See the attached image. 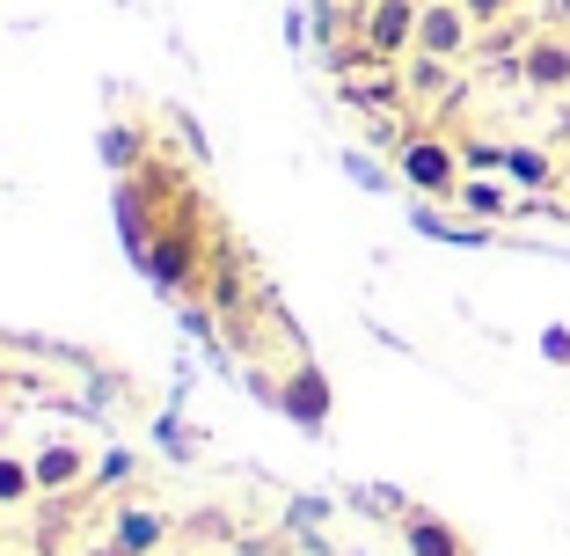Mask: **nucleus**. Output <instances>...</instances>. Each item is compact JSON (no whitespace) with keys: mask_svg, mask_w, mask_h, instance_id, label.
<instances>
[{"mask_svg":"<svg viewBox=\"0 0 570 556\" xmlns=\"http://www.w3.org/2000/svg\"><path fill=\"white\" fill-rule=\"evenodd\" d=\"M395 169H403L410 191H424V198H446V205H453V191L469 184V169H461V139L432 133V125H417V133L395 139Z\"/></svg>","mask_w":570,"mask_h":556,"instance_id":"nucleus-1","label":"nucleus"},{"mask_svg":"<svg viewBox=\"0 0 570 556\" xmlns=\"http://www.w3.org/2000/svg\"><path fill=\"white\" fill-rule=\"evenodd\" d=\"M417 16L424 0H366L358 8V45H366L373 67H395V59L417 51Z\"/></svg>","mask_w":570,"mask_h":556,"instance_id":"nucleus-2","label":"nucleus"},{"mask_svg":"<svg viewBox=\"0 0 570 556\" xmlns=\"http://www.w3.org/2000/svg\"><path fill=\"white\" fill-rule=\"evenodd\" d=\"M475 37H483V22L461 8V0H424V16H417V51H432V59H469Z\"/></svg>","mask_w":570,"mask_h":556,"instance_id":"nucleus-3","label":"nucleus"},{"mask_svg":"<svg viewBox=\"0 0 570 556\" xmlns=\"http://www.w3.org/2000/svg\"><path fill=\"white\" fill-rule=\"evenodd\" d=\"M520 88H534V96H563L570 88V30H534L520 51Z\"/></svg>","mask_w":570,"mask_h":556,"instance_id":"nucleus-4","label":"nucleus"},{"mask_svg":"<svg viewBox=\"0 0 570 556\" xmlns=\"http://www.w3.org/2000/svg\"><path fill=\"white\" fill-rule=\"evenodd\" d=\"M278 410L293 425H307V432H322L330 425V373L315 367V359H301V367L278 373Z\"/></svg>","mask_w":570,"mask_h":556,"instance_id":"nucleus-5","label":"nucleus"},{"mask_svg":"<svg viewBox=\"0 0 570 556\" xmlns=\"http://www.w3.org/2000/svg\"><path fill=\"white\" fill-rule=\"evenodd\" d=\"M30 469H37V498H67V490L88 484V447L81 439H45L30 455Z\"/></svg>","mask_w":570,"mask_h":556,"instance_id":"nucleus-6","label":"nucleus"},{"mask_svg":"<svg viewBox=\"0 0 570 556\" xmlns=\"http://www.w3.org/2000/svg\"><path fill=\"white\" fill-rule=\"evenodd\" d=\"M403 549H410V556H475V542L461 535L453 520H439V513L410 506V513H403Z\"/></svg>","mask_w":570,"mask_h":556,"instance_id":"nucleus-7","label":"nucleus"},{"mask_svg":"<svg viewBox=\"0 0 570 556\" xmlns=\"http://www.w3.org/2000/svg\"><path fill=\"white\" fill-rule=\"evenodd\" d=\"M147 264H154V279H161V286H198V235H190V220L184 227H168L161 242H147Z\"/></svg>","mask_w":570,"mask_h":556,"instance_id":"nucleus-8","label":"nucleus"},{"mask_svg":"<svg viewBox=\"0 0 570 556\" xmlns=\"http://www.w3.org/2000/svg\"><path fill=\"white\" fill-rule=\"evenodd\" d=\"M403 88H410L417 103H439V110H446V103H461L453 59H432V51H410V59H403Z\"/></svg>","mask_w":570,"mask_h":556,"instance_id":"nucleus-9","label":"nucleus"},{"mask_svg":"<svg viewBox=\"0 0 570 556\" xmlns=\"http://www.w3.org/2000/svg\"><path fill=\"white\" fill-rule=\"evenodd\" d=\"M110 542H118L125 556H154L168 542V520H161V513H147V506H125L118 527H110Z\"/></svg>","mask_w":570,"mask_h":556,"instance_id":"nucleus-10","label":"nucleus"},{"mask_svg":"<svg viewBox=\"0 0 570 556\" xmlns=\"http://www.w3.org/2000/svg\"><path fill=\"white\" fill-rule=\"evenodd\" d=\"M30 498H37V469L22 455H0V513L30 506Z\"/></svg>","mask_w":570,"mask_h":556,"instance_id":"nucleus-11","label":"nucleus"},{"mask_svg":"<svg viewBox=\"0 0 570 556\" xmlns=\"http://www.w3.org/2000/svg\"><path fill=\"white\" fill-rule=\"evenodd\" d=\"M504 176L527 184V191H541V184H556V162H549V154H534V147H504Z\"/></svg>","mask_w":570,"mask_h":556,"instance_id":"nucleus-12","label":"nucleus"},{"mask_svg":"<svg viewBox=\"0 0 570 556\" xmlns=\"http://www.w3.org/2000/svg\"><path fill=\"white\" fill-rule=\"evenodd\" d=\"M453 205H461V213H475V220H498V213H512V198H504L498 184H483V176H469V184L453 191Z\"/></svg>","mask_w":570,"mask_h":556,"instance_id":"nucleus-13","label":"nucleus"},{"mask_svg":"<svg viewBox=\"0 0 570 556\" xmlns=\"http://www.w3.org/2000/svg\"><path fill=\"white\" fill-rule=\"evenodd\" d=\"M102 162H110V169H139V133L110 125V133H102Z\"/></svg>","mask_w":570,"mask_h":556,"instance_id":"nucleus-14","label":"nucleus"},{"mask_svg":"<svg viewBox=\"0 0 570 556\" xmlns=\"http://www.w3.org/2000/svg\"><path fill=\"white\" fill-rule=\"evenodd\" d=\"M461 169H469V176L504 169V147H498V139H461Z\"/></svg>","mask_w":570,"mask_h":556,"instance_id":"nucleus-15","label":"nucleus"},{"mask_svg":"<svg viewBox=\"0 0 570 556\" xmlns=\"http://www.w3.org/2000/svg\"><path fill=\"white\" fill-rule=\"evenodd\" d=\"M461 8H469L475 22H504V16H512V8H520V0H461Z\"/></svg>","mask_w":570,"mask_h":556,"instance_id":"nucleus-16","label":"nucleus"},{"mask_svg":"<svg viewBox=\"0 0 570 556\" xmlns=\"http://www.w3.org/2000/svg\"><path fill=\"white\" fill-rule=\"evenodd\" d=\"M549 22H556V30H570V0H549Z\"/></svg>","mask_w":570,"mask_h":556,"instance_id":"nucleus-17","label":"nucleus"},{"mask_svg":"<svg viewBox=\"0 0 570 556\" xmlns=\"http://www.w3.org/2000/svg\"><path fill=\"white\" fill-rule=\"evenodd\" d=\"M556 184H563V191H570V147H563V154H556Z\"/></svg>","mask_w":570,"mask_h":556,"instance_id":"nucleus-18","label":"nucleus"}]
</instances>
